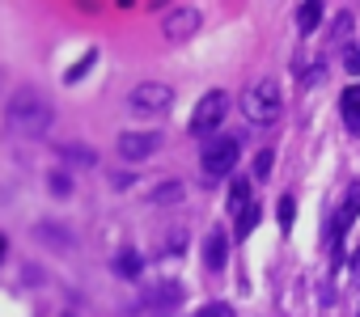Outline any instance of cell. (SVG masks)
I'll return each instance as SVG.
<instances>
[{
	"instance_id": "19",
	"label": "cell",
	"mask_w": 360,
	"mask_h": 317,
	"mask_svg": "<svg viewBox=\"0 0 360 317\" xmlns=\"http://www.w3.org/2000/svg\"><path fill=\"white\" fill-rule=\"evenodd\" d=\"M195 317H233V309H229V304H204Z\"/></svg>"
},
{
	"instance_id": "18",
	"label": "cell",
	"mask_w": 360,
	"mask_h": 317,
	"mask_svg": "<svg viewBox=\"0 0 360 317\" xmlns=\"http://www.w3.org/2000/svg\"><path fill=\"white\" fill-rule=\"evenodd\" d=\"M178 191H183V187H178V182H161L153 199H157V203H165V199H178Z\"/></svg>"
},
{
	"instance_id": "5",
	"label": "cell",
	"mask_w": 360,
	"mask_h": 317,
	"mask_svg": "<svg viewBox=\"0 0 360 317\" xmlns=\"http://www.w3.org/2000/svg\"><path fill=\"white\" fill-rule=\"evenodd\" d=\"M127 102H131V110H140V114H165L169 102H174V89L161 85V81H144V85L131 89Z\"/></svg>"
},
{
	"instance_id": "6",
	"label": "cell",
	"mask_w": 360,
	"mask_h": 317,
	"mask_svg": "<svg viewBox=\"0 0 360 317\" xmlns=\"http://www.w3.org/2000/svg\"><path fill=\"white\" fill-rule=\"evenodd\" d=\"M200 9H191V5H183V9H169L165 13V22H161V34L169 39V43H187V39H195L200 34Z\"/></svg>"
},
{
	"instance_id": "4",
	"label": "cell",
	"mask_w": 360,
	"mask_h": 317,
	"mask_svg": "<svg viewBox=\"0 0 360 317\" xmlns=\"http://www.w3.org/2000/svg\"><path fill=\"white\" fill-rule=\"evenodd\" d=\"M238 152H242L238 135H221V140H212V144L204 148V178H225V174H233Z\"/></svg>"
},
{
	"instance_id": "11",
	"label": "cell",
	"mask_w": 360,
	"mask_h": 317,
	"mask_svg": "<svg viewBox=\"0 0 360 317\" xmlns=\"http://www.w3.org/2000/svg\"><path fill=\"white\" fill-rule=\"evenodd\" d=\"M318 18H322V0H305L301 13H297V30H301V34L318 30Z\"/></svg>"
},
{
	"instance_id": "22",
	"label": "cell",
	"mask_w": 360,
	"mask_h": 317,
	"mask_svg": "<svg viewBox=\"0 0 360 317\" xmlns=\"http://www.w3.org/2000/svg\"><path fill=\"white\" fill-rule=\"evenodd\" d=\"M51 187H56V195H68V191H72V182H68L64 174H51Z\"/></svg>"
},
{
	"instance_id": "8",
	"label": "cell",
	"mask_w": 360,
	"mask_h": 317,
	"mask_svg": "<svg viewBox=\"0 0 360 317\" xmlns=\"http://www.w3.org/2000/svg\"><path fill=\"white\" fill-rule=\"evenodd\" d=\"M356 212H360V187H352V191L343 195V203H339V212H335V220H330V241H335V245H339V241H343V233L352 229Z\"/></svg>"
},
{
	"instance_id": "20",
	"label": "cell",
	"mask_w": 360,
	"mask_h": 317,
	"mask_svg": "<svg viewBox=\"0 0 360 317\" xmlns=\"http://www.w3.org/2000/svg\"><path fill=\"white\" fill-rule=\"evenodd\" d=\"M276 212H280V224H284V229H288V224H292V195H284V199H280V208H276Z\"/></svg>"
},
{
	"instance_id": "13",
	"label": "cell",
	"mask_w": 360,
	"mask_h": 317,
	"mask_svg": "<svg viewBox=\"0 0 360 317\" xmlns=\"http://www.w3.org/2000/svg\"><path fill=\"white\" fill-rule=\"evenodd\" d=\"M178 296H183V288H178V283H161V288H153V304H174Z\"/></svg>"
},
{
	"instance_id": "2",
	"label": "cell",
	"mask_w": 360,
	"mask_h": 317,
	"mask_svg": "<svg viewBox=\"0 0 360 317\" xmlns=\"http://www.w3.org/2000/svg\"><path fill=\"white\" fill-rule=\"evenodd\" d=\"M242 110H246L250 123H271V119H280V110H284L280 85H276V81H255V85L246 89V97H242Z\"/></svg>"
},
{
	"instance_id": "14",
	"label": "cell",
	"mask_w": 360,
	"mask_h": 317,
	"mask_svg": "<svg viewBox=\"0 0 360 317\" xmlns=\"http://www.w3.org/2000/svg\"><path fill=\"white\" fill-rule=\"evenodd\" d=\"M246 199H250V187H246V182H233V191H229V212H242Z\"/></svg>"
},
{
	"instance_id": "3",
	"label": "cell",
	"mask_w": 360,
	"mask_h": 317,
	"mask_svg": "<svg viewBox=\"0 0 360 317\" xmlns=\"http://www.w3.org/2000/svg\"><path fill=\"white\" fill-rule=\"evenodd\" d=\"M225 110H229V93L225 89H208L195 102V110H191V135H212L225 123Z\"/></svg>"
},
{
	"instance_id": "23",
	"label": "cell",
	"mask_w": 360,
	"mask_h": 317,
	"mask_svg": "<svg viewBox=\"0 0 360 317\" xmlns=\"http://www.w3.org/2000/svg\"><path fill=\"white\" fill-rule=\"evenodd\" d=\"M119 271H123V275H136V271H140V262H136V254H123V262H119Z\"/></svg>"
},
{
	"instance_id": "15",
	"label": "cell",
	"mask_w": 360,
	"mask_h": 317,
	"mask_svg": "<svg viewBox=\"0 0 360 317\" xmlns=\"http://www.w3.org/2000/svg\"><path fill=\"white\" fill-rule=\"evenodd\" d=\"M64 156H68V161H77V166H94V152L89 148H77V144H68Z\"/></svg>"
},
{
	"instance_id": "10",
	"label": "cell",
	"mask_w": 360,
	"mask_h": 317,
	"mask_svg": "<svg viewBox=\"0 0 360 317\" xmlns=\"http://www.w3.org/2000/svg\"><path fill=\"white\" fill-rule=\"evenodd\" d=\"M225 258H229V241H225V233H212V237H208V245H204V262H208L212 271H221V267H225Z\"/></svg>"
},
{
	"instance_id": "16",
	"label": "cell",
	"mask_w": 360,
	"mask_h": 317,
	"mask_svg": "<svg viewBox=\"0 0 360 317\" xmlns=\"http://www.w3.org/2000/svg\"><path fill=\"white\" fill-rule=\"evenodd\" d=\"M271 166H276V152H267V148H263V152L255 156V174H259V178H267V174H271Z\"/></svg>"
},
{
	"instance_id": "17",
	"label": "cell",
	"mask_w": 360,
	"mask_h": 317,
	"mask_svg": "<svg viewBox=\"0 0 360 317\" xmlns=\"http://www.w3.org/2000/svg\"><path fill=\"white\" fill-rule=\"evenodd\" d=\"M343 68H347L352 76H360V47H347V51H343Z\"/></svg>"
},
{
	"instance_id": "24",
	"label": "cell",
	"mask_w": 360,
	"mask_h": 317,
	"mask_svg": "<svg viewBox=\"0 0 360 317\" xmlns=\"http://www.w3.org/2000/svg\"><path fill=\"white\" fill-rule=\"evenodd\" d=\"M0 254H5V237H0Z\"/></svg>"
},
{
	"instance_id": "7",
	"label": "cell",
	"mask_w": 360,
	"mask_h": 317,
	"mask_svg": "<svg viewBox=\"0 0 360 317\" xmlns=\"http://www.w3.org/2000/svg\"><path fill=\"white\" fill-rule=\"evenodd\" d=\"M157 148H161L157 131H123L119 135V156H123V161H148Z\"/></svg>"
},
{
	"instance_id": "1",
	"label": "cell",
	"mask_w": 360,
	"mask_h": 317,
	"mask_svg": "<svg viewBox=\"0 0 360 317\" xmlns=\"http://www.w3.org/2000/svg\"><path fill=\"white\" fill-rule=\"evenodd\" d=\"M5 123H9V131L39 140V135L51 131V123H56V106H51L39 89H18V93L9 97V106H5Z\"/></svg>"
},
{
	"instance_id": "21",
	"label": "cell",
	"mask_w": 360,
	"mask_h": 317,
	"mask_svg": "<svg viewBox=\"0 0 360 317\" xmlns=\"http://www.w3.org/2000/svg\"><path fill=\"white\" fill-rule=\"evenodd\" d=\"M335 22H339V26H335V39H347V30H352V18H347V13H339Z\"/></svg>"
},
{
	"instance_id": "9",
	"label": "cell",
	"mask_w": 360,
	"mask_h": 317,
	"mask_svg": "<svg viewBox=\"0 0 360 317\" xmlns=\"http://www.w3.org/2000/svg\"><path fill=\"white\" fill-rule=\"evenodd\" d=\"M339 106H343V123H347V131L360 140V85H347L343 97H339Z\"/></svg>"
},
{
	"instance_id": "12",
	"label": "cell",
	"mask_w": 360,
	"mask_h": 317,
	"mask_svg": "<svg viewBox=\"0 0 360 317\" xmlns=\"http://www.w3.org/2000/svg\"><path fill=\"white\" fill-rule=\"evenodd\" d=\"M255 224H259V208H250V203H246V208L238 212V237H250V233H255Z\"/></svg>"
}]
</instances>
